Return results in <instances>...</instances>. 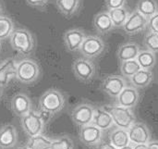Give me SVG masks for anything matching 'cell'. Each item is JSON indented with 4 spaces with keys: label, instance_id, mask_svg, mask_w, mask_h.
<instances>
[{
    "label": "cell",
    "instance_id": "cell-9",
    "mask_svg": "<svg viewBox=\"0 0 158 149\" xmlns=\"http://www.w3.org/2000/svg\"><path fill=\"white\" fill-rule=\"evenodd\" d=\"M94 112V107L89 103H81L77 105L70 112V118L72 121L81 127L87 124H91L93 121Z\"/></svg>",
    "mask_w": 158,
    "mask_h": 149
},
{
    "label": "cell",
    "instance_id": "cell-23",
    "mask_svg": "<svg viewBox=\"0 0 158 149\" xmlns=\"http://www.w3.org/2000/svg\"><path fill=\"white\" fill-rule=\"evenodd\" d=\"M109 143L118 149L130 145L131 142L128 134V130L118 127L114 129L109 134Z\"/></svg>",
    "mask_w": 158,
    "mask_h": 149
},
{
    "label": "cell",
    "instance_id": "cell-31",
    "mask_svg": "<svg viewBox=\"0 0 158 149\" xmlns=\"http://www.w3.org/2000/svg\"><path fill=\"white\" fill-rule=\"evenodd\" d=\"M143 45L146 50H149L155 54L158 53V34L148 32L143 39Z\"/></svg>",
    "mask_w": 158,
    "mask_h": 149
},
{
    "label": "cell",
    "instance_id": "cell-8",
    "mask_svg": "<svg viewBox=\"0 0 158 149\" xmlns=\"http://www.w3.org/2000/svg\"><path fill=\"white\" fill-rule=\"evenodd\" d=\"M127 81L121 75L111 74L106 76L101 83V90L110 97L117 98V96L127 87Z\"/></svg>",
    "mask_w": 158,
    "mask_h": 149
},
{
    "label": "cell",
    "instance_id": "cell-17",
    "mask_svg": "<svg viewBox=\"0 0 158 149\" xmlns=\"http://www.w3.org/2000/svg\"><path fill=\"white\" fill-rule=\"evenodd\" d=\"M18 143V132L14 125L6 124L0 128V148L12 149Z\"/></svg>",
    "mask_w": 158,
    "mask_h": 149
},
{
    "label": "cell",
    "instance_id": "cell-29",
    "mask_svg": "<svg viewBox=\"0 0 158 149\" xmlns=\"http://www.w3.org/2000/svg\"><path fill=\"white\" fill-rule=\"evenodd\" d=\"M14 31V22L7 17L0 15V41L9 38Z\"/></svg>",
    "mask_w": 158,
    "mask_h": 149
},
{
    "label": "cell",
    "instance_id": "cell-24",
    "mask_svg": "<svg viewBox=\"0 0 158 149\" xmlns=\"http://www.w3.org/2000/svg\"><path fill=\"white\" fill-rule=\"evenodd\" d=\"M136 10L144 18L149 19L158 12V3L156 0H138Z\"/></svg>",
    "mask_w": 158,
    "mask_h": 149
},
{
    "label": "cell",
    "instance_id": "cell-7",
    "mask_svg": "<svg viewBox=\"0 0 158 149\" xmlns=\"http://www.w3.org/2000/svg\"><path fill=\"white\" fill-rule=\"evenodd\" d=\"M106 48L104 40L97 35H86L81 48L80 53L86 58H96L102 55Z\"/></svg>",
    "mask_w": 158,
    "mask_h": 149
},
{
    "label": "cell",
    "instance_id": "cell-18",
    "mask_svg": "<svg viewBox=\"0 0 158 149\" xmlns=\"http://www.w3.org/2000/svg\"><path fill=\"white\" fill-rule=\"evenodd\" d=\"M140 45L135 42H127L118 46L117 51V57L119 62L136 59L140 53Z\"/></svg>",
    "mask_w": 158,
    "mask_h": 149
},
{
    "label": "cell",
    "instance_id": "cell-20",
    "mask_svg": "<svg viewBox=\"0 0 158 149\" xmlns=\"http://www.w3.org/2000/svg\"><path fill=\"white\" fill-rule=\"evenodd\" d=\"M93 24L95 31L100 34H106L114 29L108 11H101L97 13L94 18Z\"/></svg>",
    "mask_w": 158,
    "mask_h": 149
},
{
    "label": "cell",
    "instance_id": "cell-38",
    "mask_svg": "<svg viewBox=\"0 0 158 149\" xmlns=\"http://www.w3.org/2000/svg\"><path fill=\"white\" fill-rule=\"evenodd\" d=\"M119 149H133V145L132 144H130V145H128L126 147H121V148Z\"/></svg>",
    "mask_w": 158,
    "mask_h": 149
},
{
    "label": "cell",
    "instance_id": "cell-37",
    "mask_svg": "<svg viewBox=\"0 0 158 149\" xmlns=\"http://www.w3.org/2000/svg\"><path fill=\"white\" fill-rule=\"evenodd\" d=\"M133 149H147V145H144V144L133 145Z\"/></svg>",
    "mask_w": 158,
    "mask_h": 149
},
{
    "label": "cell",
    "instance_id": "cell-4",
    "mask_svg": "<svg viewBox=\"0 0 158 149\" xmlns=\"http://www.w3.org/2000/svg\"><path fill=\"white\" fill-rule=\"evenodd\" d=\"M112 117L114 125L118 128L128 130L135 121L136 117L131 109H127L118 105H107L103 107Z\"/></svg>",
    "mask_w": 158,
    "mask_h": 149
},
{
    "label": "cell",
    "instance_id": "cell-3",
    "mask_svg": "<svg viewBox=\"0 0 158 149\" xmlns=\"http://www.w3.org/2000/svg\"><path fill=\"white\" fill-rule=\"evenodd\" d=\"M40 76V67L38 63L31 58H24L18 62L16 79L23 84L35 83Z\"/></svg>",
    "mask_w": 158,
    "mask_h": 149
},
{
    "label": "cell",
    "instance_id": "cell-6",
    "mask_svg": "<svg viewBox=\"0 0 158 149\" xmlns=\"http://www.w3.org/2000/svg\"><path fill=\"white\" fill-rule=\"evenodd\" d=\"M72 71L79 81L82 83H89L96 74V67L89 58L80 57L74 60L72 64Z\"/></svg>",
    "mask_w": 158,
    "mask_h": 149
},
{
    "label": "cell",
    "instance_id": "cell-2",
    "mask_svg": "<svg viewBox=\"0 0 158 149\" xmlns=\"http://www.w3.org/2000/svg\"><path fill=\"white\" fill-rule=\"evenodd\" d=\"M9 40L12 48L22 56H28L34 50L35 40L31 32L27 29H14Z\"/></svg>",
    "mask_w": 158,
    "mask_h": 149
},
{
    "label": "cell",
    "instance_id": "cell-26",
    "mask_svg": "<svg viewBox=\"0 0 158 149\" xmlns=\"http://www.w3.org/2000/svg\"><path fill=\"white\" fill-rule=\"evenodd\" d=\"M108 14L111 18L114 28H122L130 15V12L125 6H123L108 10Z\"/></svg>",
    "mask_w": 158,
    "mask_h": 149
},
{
    "label": "cell",
    "instance_id": "cell-35",
    "mask_svg": "<svg viewBox=\"0 0 158 149\" xmlns=\"http://www.w3.org/2000/svg\"><path fill=\"white\" fill-rule=\"evenodd\" d=\"M147 149H158V140H151L147 144Z\"/></svg>",
    "mask_w": 158,
    "mask_h": 149
},
{
    "label": "cell",
    "instance_id": "cell-41",
    "mask_svg": "<svg viewBox=\"0 0 158 149\" xmlns=\"http://www.w3.org/2000/svg\"><path fill=\"white\" fill-rule=\"evenodd\" d=\"M1 12H2V6H1V4H0V15H1Z\"/></svg>",
    "mask_w": 158,
    "mask_h": 149
},
{
    "label": "cell",
    "instance_id": "cell-16",
    "mask_svg": "<svg viewBox=\"0 0 158 149\" xmlns=\"http://www.w3.org/2000/svg\"><path fill=\"white\" fill-rule=\"evenodd\" d=\"M116 99H117V105L131 109L135 108L139 103L140 94L138 92V89L132 86H127L117 96Z\"/></svg>",
    "mask_w": 158,
    "mask_h": 149
},
{
    "label": "cell",
    "instance_id": "cell-28",
    "mask_svg": "<svg viewBox=\"0 0 158 149\" xmlns=\"http://www.w3.org/2000/svg\"><path fill=\"white\" fill-rule=\"evenodd\" d=\"M119 69H120L121 76H123L124 78L131 79L135 73H137L141 70V67L136 59H132V60L120 62Z\"/></svg>",
    "mask_w": 158,
    "mask_h": 149
},
{
    "label": "cell",
    "instance_id": "cell-10",
    "mask_svg": "<svg viewBox=\"0 0 158 149\" xmlns=\"http://www.w3.org/2000/svg\"><path fill=\"white\" fill-rule=\"evenodd\" d=\"M128 134L130 142L132 145H147L151 141V132L148 126L143 122L135 121L128 129Z\"/></svg>",
    "mask_w": 158,
    "mask_h": 149
},
{
    "label": "cell",
    "instance_id": "cell-14",
    "mask_svg": "<svg viewBox=\"0 0 158 149\" xmlns=\"http://www.w3.org/2000/svg\"><path fill=\"white\" fill-rule=\"evenodd\" d=\"M17 64L14 57H7L0 62V88H6L16 78Z\"/></svg>",
    "mask_w": 158,
    "mask_h": 149
},
{
    "label": "cell",
    "instance_id": "cell-21",
    "mask_svg": "<svg viewBox=\"0 0 158 149\" xmlns=\"http://www.w3.org/2000/svg\"><path fill=\"white\" fill-rule=\"evenodd\" d=\"M56 6L65 18L69 19L80 10L81 0H56Z\"/></svg>",
    "mask_w": 158,
    "mask_h": 149
},
{
    "label": "cell",
    "instance_id": "cell-22",
    "mask_svg": "<svg viewBox=\"0 0 158 149\" xmlns=\"http://www.w3.org/2000/svg\"><path fill=\"white\" fill-rule=\"evenodd\" d=\"M154 79V74L151 70H140L137 73H135L131 79V86L136 89H144L148 87Z\"/></svg>",
    "mask_w": 158,
    "mask_h": 149
},
{
    "label": "cell",
    "instance_id": "cell-11",
    "mask_svg": "<svg viewBox=\"0 0 158 149\" xmlns=\"http://www.w3.org/2000/svg\"><path fill=\"white\" fill-rule=\"evenodd\" d=\"M148 19L140 14L136 9L130 13L122 29L128 35H135L140 33L147 27Z\"/></svg>",
    "mask_w": 158,
    "mask_h": 149
},
{
    "label": "cell",
    "instance_id": "cell-30",
    "mask_svg": "<svg viewBox=\"0 0 158 149\" xmlns=\"http://www.w3.org/2000/svg\"><path fill=\"white\" fill-rule=\"evenodd\" d=\"M50 149H74V142L69 135H61L52 140Z\"/></svg>",
    "mask_w": 158,
    "mask_h": 149
},
{
    "label": "cell",
    "instance_id": "cell-27",
    "mask_svg": "<svg viewBox=\"0 0 158 149\" xmlns=\"http://www.w3.org/2000/svg\"><path fill=\"white\" fill-rule=\"evenodd\" d=\"M52 139L44 135L43 134L29 137L26 146L30 149H50Z\"/></svg>",
    "mask_w": 158,
    "mask_h": 149
},
{
    "label": "cell",
    "instance_id": "cell-15",
    "mask_svg": "<svg viewBox=\"0 0 158 149\" xmlns=\"http://www.w3.org/2000/svg\"><path fill=\"white\" fill-rule=\"evenodd\" d=\"M10 109L14 115L21 118L31 110V101L26 94L17 93L11 97Z\"/></svg>",
    "mask_w": 158,
    "mask_h": 149
},
{
    "label": "cell",
    "instance_id": "cell-5",
    "mask_svg": "<svg viewBox=\"0 0 158 149\" xmlns=\"http://www.w3.org/2000/svg\"><path fill=\"white\" fill-rule=\"evenodd\" d=\"M20 124L24 133L29 137L43 134L44 129V118L39 112L32 109L20 118Z\"/></svg>",
    "mask_w": 158,
    "mask_h": 149
},
{
    "label": "cell",
    "instance_id": "cell-36",
    "mask_svg": "<svg viewBox=\"0 0 158 149\" xmlns=\"http://www.w3.org/2000/svg\"><path fill=\"white\" fill-rule=\"evenodd\" d=\"M101 149H118L117 147H115L113 145H111L110 143H105L102 145Z\"/></svg>",
    "mask_w": 158,
    "mask_h": 149
},
{
    "label": "cell",
    "instance_id": "cell-39",
    "mask_svg": "<svg viewBox=\"0 0 158 149\" xmlns=\"http://www.w3.org/2000/svg\"><path fill=\"white\" fill-rule=\"evenodd\" d=\"M17 149H30L26 145H22V146H19V147H17Z\"/></svg>",
    "mask_w": 158,
    "mask_h": 149
},
{
    "label": "cell",
    "instance_id": "cell-1",
    "mask_svg": "<svg viewBox=\"0 0 158 149\" xmlns=\"http://www.w3.org/2000/svg\"><path fill=\"white\" fill-rule=\"evenodd\" d=\"M66 104V98L62 92L51 88L46 90L39 99V108L41 111L48 115H55L60 112Z\"/></svg>",
    "mask_w": 158,
    "mask_h": 149
},
{
    "label": "cell",
    "instance_id": "cell-34",
    "mask_svg": "<svg viewBox=\"0 0 158 149\" xmlns=\"http://www.w3.org/2000/svg\"><path fill=\"white\" fill-rule=\"evenodd\" d=\"M49 0H26L27 4L33 7H44L47 5Z\"/></svg>",
    "mask_w": 158,
    "mask_h": 149
},
{
    "label": "cell",
    "instance_id": "cell-19",
    "mask_svg": "<svg viewBox=\"0 0 158 149\" xmlns=\"http://www.w3.org/2000/svg\"><path fill=\"white\" fill-rule=\"evenodd\" d=\"M92 123L103 132L109 130L114 125L112 117L103 107L94 108Z\"/></svg>",
    "mask_w": 158,
    "mask_h": 149
},
{
    "label": "cell",
    "instance_id": "cell-32",
    "mask_svg": "<svg viewBox=\"0 0 158 149\" xmlns=\"http://www.w3.org/2000/svg\"><path fill=\"white\" fill-rule=\"evenodd\" d=\"M105 3L106 8L108 10H111V9H116L125 6L127 0H105Z\"/></svg>",
    "mask_w": 158,
    "mask_h": 149
},
{
    "label": "cell",
    "instance_id": "cell-33",
    "mask_svg": "<svg viewBox=\"0 0 158 149\" xmlns=\"http://www.w3.org/2000/svg\"><path fill=\"white\" fill-rule=\"evenodd\" d=\"M147 28H148L149 32H152L158 34V12L148 19Z\"/></svg>",
    "mask_w": 158,
    "mask_h": 149
},
{
    "label": "cell",
    "instance_id": "cell-40",
    "mask_svg": "<svg viewBox=\"0 0 158 149\" xmlns=\"http://www.w3.org/2000/svg\"><path fill=\"white\" fill-rule=\"evenodd\" d=\"M2 96H3V89L0 88V100L2 99Z\"/></svg>",
    "mask_w": 158,
    "mask_h": 149
},
{
    "label": "cell",
    "instance_id": "cell-25",
    "mask_svg": "<svg viewBox=\"0 0 158 149\" xmlns=\"http://www.w3.org/2000/svg\"><path fill=\"white\" fill-rule=\"evenodd\" d=\"M136 60L142 70H151L156 63V56L149 50H141L136 57Z\"/></svg>",
    "mask_w": 158,
    "mask_h": 149
},
{
    "label": "cell",
    "instance_id": "cell-13",
    "mask_svg": "<svg viewBox=\"0 0 158 149\" xmlns=\"http://www.w3.org/2000/svg\"><path fill=\"white\" fill-rule=\"evenodd\" d=\"M80 140L88 147H94L100 144L103 138V131L93 123L81 126L79 133Z\"/></svg>",
    "mask_w": 158,
    "mask_h": 149
},
{
    "label": "cell",
    "instance_id": "cell-42",
    "mask_svg": "<svg viewBox=\"0 0 158 149\" xmlns=\"http://www.w3.org/2000/svg\"><path fill=\"white\" fill-rule=\"evenodd\" d=\"M0 50H1V41H0Z\"/></svg>",
    "mask_w": 158,
    "mask_h": 149
},
{
    "label": "cell",
    "instance_id": "cell-12",
    "mask_svg": "<svg viewBox=\"0 0 158 149\" xmlns=\"http://www.w3.org/2000/svg\"><path fill=\"white\" fill-rule=\"evenodd\" d=\"M86 37L85 32L80 28H73L67 30L63 35L64 45L69 52L79 51L84 39Z\"/></svg>",
    "mask_w": 158,
    "mask_h": 149
}]
</instances>
